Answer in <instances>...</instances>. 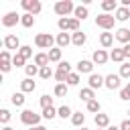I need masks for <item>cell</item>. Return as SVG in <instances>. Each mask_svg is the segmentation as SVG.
Returning <instances> with one entry per match:
<instances>
[{"label": "cell", "mask_w": 130, "mask_h": 130, "mask_svg": "<svg viewBox=\"0 0 130 130\" xmlns=\"http://www.w3.org/2000/svg\"><path fill=\"white\" fill-rule=\"evenodd\" d=\"M53 10H55V14H57L59 18H67V16L75 10V4H73L71 0H59V2H55Z\"/></svg>", "instance_id": "1"}, {"label": "cell", "mask_w": 130, "mask_h": 130, "mask_svg": "<svg viewBox=\"0 0 130 130\" xmlns=\"http://www.w3.org/2000/svg\"><path fill=\"white\" fill-rule=\"evenodd\" d=\"M57 26H59V30H61V32H67V30H71V32H77V30H79V20H77L75 16L59 18V20H57Z\"/></svg>", "instance_id": "2"}, {"label": "cell", "mask_w": 130, "mask_h": 130, "mask_svg": "<svg viewBox=\"0 0 130 130\" xmlns=\"http://www.w3.org/2000/svg\"><path fill=\"white\" fill-rule=\"evenodd\" d=\"M41 114H37V112H32V110H22L20 112V122L22 124H26V126H30V128H35V126H39V122H41Z\"/></svg>", "instance_id": "3"}, {"label": "cell", "mask_w": 130, "mask_h": 130, "mask_svg": "<svg viewBox=\"0 0 130 130\" xmlns=\"http://www.w3.org/2000/svg\"><path fill=\"white\" fill-rule=\"evenodd\" d=\"M114 22H116V16H114V14H106V12H102L100 16H95V26H100V28H104V30L114 28Z\"/></svg>", "instance_id": "4"}, {"label": "cell", "mask_w": 130, "mask_h": 130, "mask_svg": "<svg viewBox=\"0 0 130 130\" xmlns=\"http://www.w3.org/2000/svg\"><path fill=\"white\" fill-rule=\"evenodd\" d=\"M55 43H57V41H55L49 32H39V35L35 37V45H37V47H41V49H49V51H51Z\"/></svg>", "instance_id": "5"}, {"label": "cell", "mask_w": 130, "mask_h": 130, "mask_svg": "<svg viewBox=\"0 0 130 130\" xmlns=\"http://www.w3.org/2000/svg\"><path fill=\"white\" fill-rule=\"evenodd\" d=\"M20 6H22L28 14H32V16H35V14H39V12H41V8H43L39 0H22V2H20Z\"/></svg>", "instance_id": "6"}, {"label": "cell", "mask_w": 130, "mask_h": 130, "mask_svg": "<svg viewBox=\"0 0 130 130\" xmlns=\"http://www.w3.org/2000/svg\"><path fill=\"white\" fill-rule=\"evenodd\" d=\"M16 22H20V14H16V12H6L2 16V26H6V28L14 26Z\"/></svg>", "instance_id": "7"}, {"label": "cell", "mask_w": 130, "mask_h": 130, "mask_svg": "<svg viewBox=\"0 0 130 130\" xmlns=\"http://www.w3.org/2000/svg\"><path fill=\"white\" fill-rule=\"evenodd\" d=\"M4 47H6V51L8 49H16V53L20 51V41H18V37L16 35H6L4 37Z\"/></svg>", "instance_id": "8"}, {"label": "cell", "mask_w": 130, "mask_h": 130, "mask_svg": "<svg viewBox=\"0 0 130 130\" xmlns=\"http://www.w3.org/2000/svg\"><path fill=\"white\" fill-rule=\"evenodd\" d=\"M87 83H89L91 89H100L102 85H106V77H102L100 73H91L89 79H87Z\"/></svg>", "instance_id": "9"}, {"label": "cell", "mask_w": 130, "mask_h": 130, "mask_svg": "<svg viewBox=\"0 0 130 130\" xmlns=\"http://www.w3.org/2000/svg\"><path fill=\"white\" fill-rule=\"evenodd\" d=\"M108 59H110V55L106 53V49H98V51H93V57H91V61H93L95 65H104Z\"/></svg>", "instance_id": "10"}, {"label": "cell", "mask_w": 130, "mask_h": 130, "mask_svg": "<svg viewBox=\"0 0 130 130\" xmlns=\"http://www.w3.org/2000/svg\"><path fill=\"white\" fill-rule=\"evenodd\" d=\"M77 73H93V61H87V59H81L77 63Z\"/></svg>", "instance_id": "11"}, {"label": "cell", "mask_w": 130, "mask_h": 130, "mask_svg": "<svg viewBox=\"0 0 130 130\" xmlns=\"http://www.w3.org/2000/svg\"><path fill=\"white\" fill-rule=\"evenodd\" d=\"M32 63H35L37 67H41V69H43V67H49V63H51V61H49V53H37Z\"/></svg>", "instance_id": "12"}, {"label": "cell", "mask_w": 130, "mask_h": 130, "mask_svg": "<svg viewBox=\"0 0 130 130\" xmlns=\"http://www.w3.org/2000/svg\"><path fill=\"white\" fill-rule=\"evenodd\" d=\"M120 75H114V73H110V75H106V87L108 89H118L120 87Z\"/></svg>", "instance_id": "13"}, {"label": "cell", "mask_w": 130, "mask_h": 130, "mask_svg": "<svg viewBox=\"0 0 130 130\" xmlns=\"http://www.w3.org/2000/svg\"><path fill=\"white\" fill-rule=\"evenodd\" d=\"M114 37H116V41L122 43V45H128V43H130V30H128V28H118Z\"/></svg>", "instance_id": "14"}, {"label": "cell", "mask_w": 130, "mask_h": 130, "mask_svg": "<svg viewBox=\"0 0 130 130\" xmlns=\"http://www.w3.org/2000/svg\"><path fill=\"white\" fill-rule=\"evenodd\" d=\"M35 87H37V83H35L30 77H24V79L20 81V91H22V93H30V91H35Z\"/></svg>", "instance_id": "15"}, {"label": "cell", "mask_w": 130, "mask_h": 130, "mask_svg": "<svg viewBox=\"0 0 130 130\" xmlns=\"http://www.w3.org/2000/svg\"><path fill=\"white\" fill-rule=\"evenodd\" d=\"M85 41H87V37H85V32H81V30H77V32L71 35V43H73L75 47H83Z\"/></svg>", "instance_id": "16"}, {"label": "cell", "mask_w": 130, "mask_h": 130, "mask_svg": "<svg viewBox=\"0 0 130 130\" xmlns=\"http://www.w3.org/2000/svg\"><path fill=\"white\" fill-rule=\"evenodd\" d=\"M93 120H95V126H98V128H108V126H110V116H108V114H102V112H100V114H95Z\"/></svg>", "instance_id": "17"}, {"label": "cell", "mask_w": 130, "mask_h": 130, "mask_svg": "<svg viewBox=\"0 0 130 130\" xmlns=\"http://www.w3.org/2000/svg\"><path fill=\"white\" fill-rule=\"evenodd\" d=\"M55 41H57V47L63 49V47H67V45L71 43V37H69V32H59V35L55 37Z\"/></svg>", "instance_id": "18"}, {"label": "cell", "mask_w": 130, "mask_h": 130, "mask_svg": "<svg viewBox=\"0 0 130 130\" xmlns=\"http://www.w3.org/2000/svg\"><path fill=\"white\" fill-rule=\"evenodd\" d=\"M128 18H130V8H126V6H118V10H116V20L124 22V20H128Z\"/></svg>", "instance_id": "19"}, {"label": "cell", "mask_w": 130, "mask_h": 130, "mask_svg": "<svg viewBox=\"0 0 130 130\" xmlns=\"http://www.w3.org/2000/svg\"><path fill=\"white\" fill-rule=\"evenodd\" d=\"M112 43H114V35H112V32H102V35H100V45H102L104 49L112 47Z\"/></svg>", "instance_id": "20"}, {"label": "cell", "mask_w": 130, "mask_h": 130, "mask_svg": "<svg viewBox=\"0 0 130 130\" xmlns=\"http://www.w3.org/2000/svg\"><path fill=\"white\" fill-rule=\"evenodd\" d=\"M79 100H83L85 104H87V102H91V100H95L93 89H91V87H83V89L79 91Z\"/></svg>", "instance_id": "21"}, {"label": "cell", "mask_w": 130, "mask_h": 130, "mask_svg": "<svg viewBox=\"0 0 130 130\" xmlns=\"http://www.w3.org/2000/svg\"><path fill=\"white\" fill-rule=\"evenodd\" d=\"M87 14H89V12H87V6H81V4L75 6V10H73V16H75L77 20H85Z\"/></svg>", "instance_id": "22"}, {"label": "cell", "mask_w": 130, "mask_h": 130, "mask_svg": "<svg viewBox=\"0 0 130 130\" xmlns=\"http://www.w3.org/2000/svg\"><path fill=\"white\" fill-rule=\"evenodd\" d=\"M20 24H22L24 28H30V26L35 24V16H32V14H28V12H24V14L20 16Z\"/></svg>", "instance_id": "23"}, {"label": "cell", "mask_w": 130, "mask_h": 130, "mask_svg": "<svg viewBox=\"0 0 130 130\" xmlns=\"http://www.w3.org/2000/svg\"><path fill=\"white\" fill-rule=\"evenodd\" d=\"M49 61L51 63H61V49L59 47H53L49 51Z\"/></svg>", "instance_id": "24"}, {"label": "cell", "mask_w": 130, "mask_h": 130, "mask_svg": "<svg viewBox=\"0 0 130 130\" xmlns=\"http://www.w3.org/2000/svg\"><path fill=\"white\" fill-rule=\"evenodd\" d=\"M110 59L112 61H116V63H124V51L122 49H112V53H110Z\"/></svg>", "instance_id": "25"}, {"label": "cell", "mask_w": 130, "mask_h": 130, "mask_svg": "<svg viewBox=\"0 0 130 130\" xmlns=\"http://www.w3.org/2000/svg\"><path fill=\"white\" fill-rule=\"evenodd\" d=\"M53 91H55V95H57V98H65V95H67V91H69V85H67V83H57Z\"/></svg>", "instance_id": "26"}, {"label": "cell", "mask_w": 130, "mask_h": 130, "mask_svg": "<svg viewBox=\"0 0 130 130\" xmlns=\"http://www.w3.org/2000/svg\"><path fill=\"white\" fill-rule=\"evenodd\" d=\"M83 122H85V116H83L81 112H73V116H71V124L77 126V128H81Z\"/></svg>", "instance_id": "27"}, {"label": "cell", "mask_w": 130, "mask_h": 130, "mask_svg": "<svg viewBox=\"0 0 130 130\" xmlns=\"http://www.w3.org/2000/svg\"><path fill=\"white\" fill-rule=\"evenodd\" d=\"M102 10H104L106 14H108L110 10H114V12H116V10H118V4H116V0H104V2H102Z\"/></svg>", "instance_id": "28"}, {"label": "cell", "mask_w": 130, "mask_h": 130, "mask_svg": "<svg viewBox=\"0 0 130 130\" xmlns=\"http://www.w3.org/2000/svg\"><path fill=\"white\" fill-rule=\"evenodd\" d=\"M24 100H26V98H24V93H22V91H18V93H12V98H10V102H12L16 108L24 106Z\"/></svg>", "instance_id": "29"}, {"label": "cell", "mask_w": 130, "mask_h": 130, "mask_svg": "<svg viewBox=\"0 0 130 130\" xmlns=\"http://www.w3.org/2000/svg\"><path fill=\"white\" fill-rule=\"evenodd\" d=\"M39 71H41V67H37L35 63H30V65H26V67H24V73H26V77H30V79H32Z\"/></svg>", "instance_id": "30"}, {"label": "cell", "mask_w": 130, "mask_h": 130, "mask_svg": "<svg viewBox=\"0 0 130 130\" xmlns=\"http://www.w3.org/2000/svg\"><path fill=\"white\" fill-rule=\"evenodd\" d=\"M57 116H61V118L65 120V118H71V116H73V112H71V108H69V106H61V108L57 110Z\"/></svg>", "instance_id": "31"}, {"label": "cell", "mask_w": 130, "mask_h": 130, "mask_svg": "<svg viewBox=\"0 0 130 130\" xmlns=\"http://www.w3.org/2000/svg\"><path fill=\"white\" fill-rule=\"evenodd\" d=\"M18 55H20L22 59H30V57H32V49H30L28 45H22L20 51H18Z\"/></svg>", "instance_id": "32"}, {"label": "cell", "mask_w": 130, "mask_h": 130, "mask_svg": "<svg viewBox=\"0 0 130 130\" xmlns=\"http://www.w3.org/2000/svg\"><path fill=\"white\" fill-rule=\"evenodd\" d=\"M100 102L98 100H91V102H87V112H91V114H100Z\"/></svg>", "instance_id": "33"}, {"label": "cell", "mask_w": 130, "mask_h": 130, "mask_svg": "<svg viewBox=\"0 0 130 130\" xmlns=\"http://www.w3.org/2000/svg\"><path fill=\"white\" fill-rule=\"evenodd\" d=\"M120 77L122 79H130V63H122L120 65Z\"/></svg>", "instance_id": "34"}, {"label": "cell", "mask_w": 130, "mask_h": 130, "mask_svg": "<svg viewBox=\"0 0 130 130\" xmlns=\"http://www.w3.org/2000/svg\"><path fill=\"white\" fill-rule=\"evenodd\" d=\"M41 108H43V110H45V108H53V98L47 95V93L41 95Z\"/></svg>", "instance_id": "35"}, {"label": "cell", "mask_w": 130, "mask_h": 130, "mask_svg": "<svg viewBox=\"0 0 130 130\" xmlns=\"http://www.w3.org/2000/svg\"><path fill=\"white\" fill-rule=\"evenodd\" d=\"M41 116H43V118H45V120H53V118H55V116H57V110H55V108H45V110H43V114H41Z\"/></svg>", "instance_id": "36"}, {"label": "cell", "mask_w": 130, "mask_h": 130, "mask_svg": "<svg viewBox=\"0 0 130 130\" xmlns=\"http://www.w3.org/2000/svg\"><path fill=\"white\" fill-rule=\"evenodd\" d=\"M65 83H67V85H77V83H79V73H69V77H67Z\"/></svg>", "instance_id": "37"}, {"label": "cell", "mask_w": 130, "mask_h": 130, "mask_svg": "<svg viewBox=\"0 0 130 130\" xmlns=\"http://www.w3.org/2000/svg\"><path fill=\"white\" fill-rule=\"evenodd\" d=\"M120 100H124V102H128V100H130V83H128L126 87H122V89H120Z\"/></svg>", "instance_id": "38"}, {"label": "cell", "mask_w": 130, "mask_h": 130, "mask_svg": "<svg viewBox=\"0 0 130 130\" xmlns=\"http://www.w3.org/2000/svg\"><path fill=\"white\" fill-rule=\"evenodd\" d=\"M67 77H69V73H65V71H59V69H57V73H55V79H57L59 83H65V81H67Z\"/></svg>", "instance_id": "39"}, {"label": "cell", "mask_w": 130, "mask_h": 130, "mask_svg": "<svg viewBox=\"0 0 130 130\" xmlns=\"http://www.w3.org/2000/svg\"><path fill=\"white\" fill-rule=\"evenodd\" d=\"M0 63H12V57H10V53H8L6 49L0 53Z\"/></svg>", "instance_id": "40"}, {"label": "cell", "mask_w": 130, "mask_h": 130, "mask_svg": "<svg viewBox=\"0 0 130 130\" xmlns=\"http://www.w3.org/2000/svg\"><path fill=\"white\" fill-rule=\"evenodd\" d=\"M24 61H26V59H22L18 53L12 57V65H16V67H22V65H24ZM24 67H26V65H24Z\"/></svg>", "instance_id": "41"}, {"label": "cell", "mask_w": 130, "mask_h": 130, "mask_svg": "<svg viewBox=\"0 0 130 130\" xmlns=\"http://www.w3.org/2000/svg\"><path fill=\"white\" fill-rule=\"evenodd\" d=\"M57 69H59V71H65V73H73V71H71V65H69L67 61H61V63L57 65Z\"/></svg>", "instance_id": "42"}, {"label": "cell", "mask_w": 130, "mask_h": 130, "mask_svg": "<svg viewBox=\"0 0 130 130\" xmlns=\"http://www.w3.org/2000/svg\"><path fill=\"white\" fill-rule=\"evenodd\" d=\"M39 75H41V79H49V77L53 75V71H51V67H43V69L39 71Z\"/></svg>", "instance_id": "43"}, {"label": "cell", "mask_w": 130, "mask_h": 130, "mask_svg": "<svg viewBox=\"0 0 130 130\" xmlns=\"http://www.w3.org/2000/svg\"><path fill=\"white\" fill-rule=\"evenodd\" d=\"M8 120H10V112H8L6 108H2V110H0V122H2V124H6Z\"/></svg>", "instance_id": "44"}, {"label": "cell", "mask_w": 130, "mask_h": 130, "mask_svg": "<svg viewBox=\"0 0 130 130\" xmlns=\"http://www.w3.org/2000/svg\"><path fill=\"white\" fill-rule=\"evenodd\" d=\"M10 67H12V63H0V71H2V73H8Z\"/></svg>", "instance_id": "45"}, {"label": "cell", "mask_w": 130, "mask_h": 130, "mask_svg": "<svg viewBox=\"0 0 130 130\" xmlns=\"http://www.w3.org/2000/svg\"><path fill=\"white\" fill-rule=\"evenodd\" d=\"M122 51H124V57H126V59H130V43H128V45H124V47H122Z\"/></svg>", "instance_id": "46"}, {"label": "cell", "mask_w": 130, "mask_h": 130, "mask_svg": "<svg viewBox=\"0 0 130 130\" xmlns=\"http://www.w3.org/2000/svg\"><path fill=\"white\" fill-rule=\"evenodd\" d=\"M120 130H130V120H124L120 124Z\"/></svg>", "instance_id": "47"}, {"label": "cell", "mask_w": 130, "mask_h": 130, "mask_svg": "<svg viewBox=\"0 0 130 130\" xmlns=\"http://www.w3.org/2000/svg\"><path fill=\"white\" fill-rule=\"evenodd\" d=\"M106 130H120V126H108Z\"/></svg>", "instance_id": "48"}, {"label": "cell", "mask_w": 130, "mask_h": 130, "mask_svg": "<svg viewBox=\"0 0 130 130\" xmlns=\"http://www.w3.org/2000/svg\"><path fill=\"white\" fill-rule=\"evenodd\" d=\"M35 128H37V130H47L45 126H35Z\"/></svg>", "instance_id": "49"}, {"label": "cell", "mask_w": 130, "mask_h": 130, "mask_svg": "<svg viewBox=\"0 0 130 130\" xmlns=\"http://www.w3.org/2000/svg\"><path fill=\"white\" fill-rule=\"evenodd\" d=\"M2 130H14V128H10V126H4V128H2Z\"/></svg>", "instance_id": "50"}, {"label": "cell", "mask_w": 130, "mask_h": 130, "mask_svg": "<svg viewBox=\"0 0 130 130\" xmlns=\"http://www.w3.org/2000/svg\"><path fill=\"white\" fill-rule=\"evenodd\" d=\"M79 130H87V128H83V126H81V128H79Z\"/></svg>", "instance_id": "51"}, {"label": "cell", "mask_w": 130, "mask_h": 130, "mask_svg": "<svg viewBox=\"0 0 130 130\" xmlns=\"http://www.w3.org/2000/svg\"><path fill=\"white\" fill-rule=\"evenodd\" d=\"M28 130H37V128H28Z\"/></svg>", "instance_id": "52"}, {"label": "cell", "mask_w": 130, "mask_h": 130, "mask_svg": "<svg viewBox=\"0 0 130 130\" xmlns=\"http://www.w3.org/2000/svg\"><path fill=\"white\" fill-rule=\"evenodd\" d=\"M98 130H104V128H98Z\"/></svg>", "instance_id": "53"}, {"label": "cell", "mask_w": 130, "mask_h": 130, "mask_svg": "<svg viewBox=\"0 0 130 130\" xmlns=\"http://www.w3.org/2000/svg\"><path fill=\"white\" fill-rule=\"evenodd\" d=\"M128 114H130V110H128Z\"/></svg>", "instance_id": "54"}]
</instances>
